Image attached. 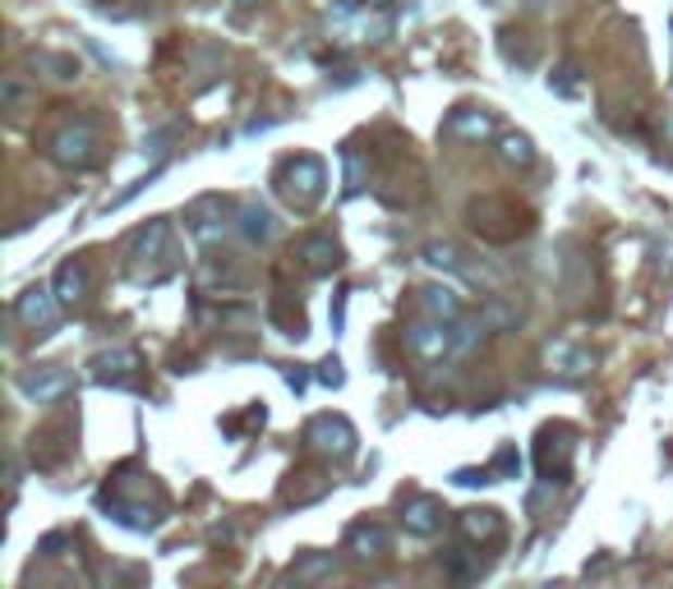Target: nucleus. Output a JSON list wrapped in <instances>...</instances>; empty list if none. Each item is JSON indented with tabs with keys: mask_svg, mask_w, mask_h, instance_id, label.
<instances>
[{
	"mask_svg": "<svg viewBox=\"0 0 673 589\" xmlns=\"http://www.w3.org/2000/svg\"><path fill=\"white\" fill-rule=\"evenodd\" d=\"M545 360H549V368L553 373H563V378H582V373L590 368V355L582 346H568V341H553L549 350H545Z\"/></svg>",
	"mask_w": 673,
	"mask_h": 589,
	"instance_id": "a211bd4d",
	"label": "nucleus"
},
{
	"mask_svg": "<svg viewBox=\"0 0 673 589\" xmlns=\"http://www.w3.org/2000/svg\"><path fill=\"white\" fill-rule=\"evenodd\" d=\"M516 465H522V461H516V451H512V447H503V451H498V456H494V465H489V469H494V475H512Z\"/></svg>",
	"mask_w": 673,
	"mask_h": 589,
	"instance_id": "b1692460",
	"label": "nucleus"
},
{
	"mask_svg": "<svg viewBox=\"0 0 673 589\" xmlns=\"http://www.w3.org/2000/svg\"><path fill=\"white\" fill-rule=\"evenodd\" d=\"M277 193L286 199V208L314 212L323 203V193H328V166L310 152L291 156V162H282V171H277Z\"/></svg>",
	"mask_w": 673,
	"mask_h": 589,
	"instance_id": "f03ea898",
	"label": "nucleus"
},
{
	"mask_svg": "<svg viewBox=\"0 0 673 589\" xmlns=\"http://www.w3.org/2000/svg\"><path fill=\"white\" fill-rule=\"evenodd\" d=\"M420 309L429 313V318H444V323H457L461 318V300L448 290V286H429L420 290Z\"/></svg>",
	"mask_w": 673,
	"mask_h": 589,
	"instance_id": "6ab92c4d",
	"label": "nucleus"
},
{
	"mask_svg": "<svg viewBox=\"0 0 673 589\" xmlns=\"http://www.w3.org/2000/svg\"><path fill=\"white\" fill-rule=\"evenodd\" d=\"M457 529L466 543H494L498 535H503V516L494 512V506H471V512L457 516Z\"/></svg>",
	"mask_w": 673,
	"mask_h": 589,
	"instance_id": "ddd939ff",
	"label": "nucleus"
},
{
	"mask_svg": "<svg viewBox=\"0 0 673 589\" xmlns=\"http://www.w3.org/2000/svg\"><path fill=\"white\" fill-rule=\"evenodd\" d=\"M88 368H92V378H98V383L129 387L134 373H139V355H134V350H102V355L92 360Z\"/></svg>",
	"mask_w": 673,
	"mask_h": 589,
	"instance_id": "f8f14e48",
	"label": "nucleus"
},
{
	"mask_svg": "<svg viewBox=\"0 0 673 589\" xmlns=\"http://www.w3.org/2000/svg\"><path fill=\"white\" fill-rule=\"evenodd\" d=\"M346 548L360 557V562H370V557H383L388 553V529L374 525V521H360L351 535H346Z\"/></svg>",
	"mask_w": 673,
	"mask_h": 589,
	"instance_id": "2eb2a0df",
	"label": "nucleus"
},
{
	"mask_svg": "<svg viewBox=\"0 0 673 589\" xmlns=\"http://www.w3.org/2000/svg\"><path fill=\"white\" fill-rule=\"evenodd\" d=\"M319 383L323 387H341V360H323L319 364Z\"/></svg>",
	"mask_w": 673,
	"mask_h": 589,
	"instance_id": "5701e85b",
	"label": "nucleus"
},
{
	"mask_svg": "<svg viewBox=\"0 0 673 589\" xmlns=\"http://www.w3.org/2000/svg\"><path fill=\"white\" fill-rule=\"evenodd\" d=\"M55 300H61L65 309H74L84 300V290H88V272H84V263H61L55 267Z\"/></svg>",
	"mask_w": 673,
	"mask_h": 589,
	"instance_id": "f3484780",
	"label": "nucleus"
},
{
	"mask_svg": "<svg viewBox=\"0 0 673 589\" xmlns=\"http://www.w3.org/2000/svg\"><path fill=\"white\" fill-rule=\"evenodd\" d=\"M498 156H503L508 166H531L535 162V148H531L526 134H508V139L498 143Z\"/></svg>",
	"mask_w": 673,
	"mask_h": 589,
	"instance_id": "412c9836",
	"label": "nucleus"
},
{
	"mask_svg": "<svg viewBox=\"0 0 673 589\" xmlns=\"http://www.w3.org/2000/svg\"><path fill=\"white\" fill-rule=\"evenodd\" d=\"M444 134H448V139H471V143H479V139H489V134H494V121H489L485 111H452L448 125H444Z\"/></svg>",
	"mask_w": 673,
	"mask_h": 589,
	"instance_id": "dca6fc26",
	"label": "nucleus"
},
{
	"mask_svg": "<svg viewBox=\"0 0 673 589\" xmlns=\"http://www.w3.org/2000/svg\"><path fill=\"white\" fill-rule=\"evenodd\" d=\"M70 387H74L70 368H55V364L33 368V373H24V378H18V391H24L28 401H37V405H47V401H55V397H65Z\"/></svg>",
	"mask_w": 673,
	"mask_h": 589,
	"instance_id": "1a4fd4ad",
	"label": "nucleus"
},
{
	"mask_svg": "<svg viewBox=\"0 0 673 589\" xmlns=\"http://www.w3.org/2000/svg\"><path fill=\"white\" fill-rule=\"evenodd\" d=\"M236 5H254V0H236Z\"/></svg>",
	"mask_w": 673,
	"mask_h": 589,
	"instance_id": "cd10ccee",
	"label": "nucleus"
},
{
	"mask_svg": "<svg viewBox=\"0 0 673 589\" xmlns=\"http://www.w3.org/2000/svg\"><path fill=\"white\" fill-rule=\"evenodd\" d=\"M65 543H70L65 535H47V539H42V553H47V557H55V548H65Z\"/></svg>",
	"mask_w": 673,
	"mask_h": 589,
	"instance_id": "bb28decb",
	"label": "nucleus"
},
{
	"mask_svg": "<svg viewBox=\"0 0 673 589\" xmlns=\"http://www.w3.org/2000/svg\"><path fill=\"white\" fill-rule=\"evenodd\" d=\"M24 102V84L18 78H5V106H18Z\"/></svg>",
	"mask_w": 673,
	"mask_h": 589,
	"instance_id": "a878e982",
	"label": "nucleus"
},
{
	"mask_svg": "<svg viewBox=\"0 0 673 589\" xmlns=\"http://www.w3.org/2000/svg\"><path fill=\"white\" fill-rule=\"evenodd\" d=\"M33 70H42L51 84H74V78H79V61H74V55H51V51H37Z\"/></svg>",
	"mask_w": 673,
	"mask_h": 589,
	"instance_id": "aec40b11",
	"label": "nucleus"
},
{
	"mask_svg": "<svg viewBox=\"0 0 673 589\" xmlns=\"http://www.w3.org/2000/svg\"><path fill=\"white\" fill-rule=\"evenodd\" d=\"M304 442H310V451L314 456H323V461H351L356 456V428L346 424L341 415H319V419H310L304 424Z\"/></svg>",
	"mask_w": 673,
	"mask_h": 589,
	"instance_id": "20e7f679",
	"label": "nucleus"
},
{
	"mask_svg": "<svg viewBox=\"0 0 673 589\" xmlns=\"http://www.w3.org/2000/svg\"><path fill=\"white\" fill-rule=\"evenodd\" d=\"M401 525L411 529V535H420V539H429V535H438L444 529V502L438 498H407V506H401Z\"/></svg>",
	"mask_w": 673,
	"mask_h": 589,
	"instance_id": "9b49d317",
	"label": "nucleus"
},
{
	"mask_svg": "<svg viewBox=\"0 0 673 589\" xmlns=\"http://www.w3.org/2000/svg\"><path fill=\"white\" fill-rule=\"evenodd\" d=\"M47 156L65 171H88L102 156V129L92 115H79V121H65L61 129L47 139Z\"/></svg>",
	"mask_w": 673,
	"mask_h": 589,
	"instance_id": "7ed1b4c3",
	"label": "nucleus"
},
{
	"mask_svg": "<svg viewBox=\"0 0 673 589\" xmlns=\"http://www.w3.org/2000/svg\"><path fill=\"white\" fill-rule=\"evenodd\" d=\"M300 267L310 272V277H333V272L341 267V245L333 240V235H310V240H300Z\"/></svg>",
	"mask_w": 673,
	"mask_h": 589,
	"instance_id": "9d476101",
	"label": "nucleus"
},
{
	"mask_svg": "<svg viewBox=\"0 0 673 589\" xmlns=\"http://www.w3.org/2000/svg\"><path fill=\"white\" fill-rule=\"evenodd\" d=\"M296 580H319V576H333V553H314V557H304L296 562Z\"/></svg>",
	"mask_w": 673,
	"mask_h": 589,
	"instance_id": "4be33fe9",
	"label": "nucleus"
},
{
	"mask_svg": "<svg viewBox=\"0 0 673 589\" xmlns=\"http://www.w3.org/2000/svg\"><path fill=\"white\" fill-rule=\"evenodd\" d=\"M176 267H180V259H176V245H171V226L166 222H148L129 240V277L139 286H158Z\"/></svg>",
	"mask_w": 673,
	"mask_h": 589,
	"instance_id": "f257e3e1",
	"label": "nucleus"
},
{
	"mask_svg": "<svg viewBox=\"0 0 673 589\" xmlns=\"http://www.w3.org/2000/svg\"><path fill=\"white\" fill-rule=\"evenodd\" d=\"M549 84H559V92H576L582 88V78H576V70L568 65V70H559V78H549Z\"/></svg>",
	"mask_w": 673,
	"mask_h": 589,
	"instance_id": "393cba45",
	"label": "nucleus"
},
{
	"mask_svg": "<svg viewBox=\"0 0 673 589\" xmlns=\"http://www.w3.org/2000/svg\"><path fill=\"white\" fill-rule=\"evenodd\" d=\"M572 451H576V442H572V428H545L540 434V442H535V465H540V479L545 484H568V475H572Z\"/></svg>",
	"mask_w": 673,
	"mask_h": 589,
	"instance_id": "423d86ee",
	"label": "nucleus"
},
{
	"mask_svg": "<svg viewBox=\"0 0 673 589\" xmlns=\"http://www.w3.org/2000/svg\"><path fill=\"white\" fill-rule=\"evenodd\" d=\"M61 309L65 304L55 300V286H28L24 294H18V304H14V318L24 323L28 331H51Z\"/></svg>",
	"mask_w": 673,
	"mask_h": 589,
	"instance_id": "6e6552de",
	"label": "nucleus"
},
{
	"mask_svg": "<svg viewBox=\"0 0 673 589\" xmlns=\"http://www.w3.org/2000/svg\"><path fill=\"white\" fill-rule=\"evenodd\" d=\"M236 230H240V240H249V245H267L277 235V222H273V212H267L263 203H240Z\"/></svg>",
	"mask_w": 673,
	"mask_h": 589,
	"instance_id": "4468645a",
	"label": "nucleus"
},
{
	"mask_svg": "<svg viewBox=\"0 0 673 589\" xmlns=\"http://www.w3.org/2000/svg\"><path fill=\"white\" fill-rule=\"evenodd\" d=\"M226 217H230V203H226V199H217V193H203V199L189 203V212H185V226H189V235H195V240L213 245V240H222V230L230 226Z\"/></svg>",
	"mask_w": 673,
	"mask_h": 589,
	"instance_id": "0eeeda50",
	"label": "nucleus"
},
{
	"mask_svg": "<svg viewBox=\"0 0 673 589\" xmlns=\"http://www.w3.org/2000/svg\"><path fill=\"white\" fill-rule=\"evenodd\" d=\"M401 337H407V350L415 360H425V364H434V360H444V355H452L457 350V331H452V323H444V318H415L407 331H401Z\"/></svg>",
	"mask_w": 673,
	"mask_h": 589,
	"instance_id": "39448f33",
	"label": "nucleus"
}]
</instances>
